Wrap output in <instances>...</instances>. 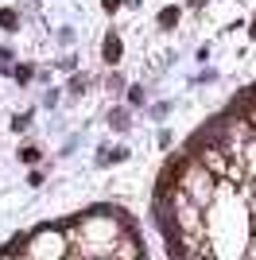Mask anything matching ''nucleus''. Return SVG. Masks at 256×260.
Listing matches in <instances>:
<instances>
[{
    "mask_svg": "<svg viewBox=\"0 0 256 260\" xmlns=\"http://www.w3.org/2000/svg\"><path fill=\"white\" fill-rule=\"evenodd\" d=\"M105 4H117V0H105Z\"/></svg>",
    "mask_w": 256,
    "mask_h": 260,
    "instance_id": "obj_8",
    "label": "nucleus"
},
{
    "mask_svg": "<svg viewBox=\"0 0 256 260\" xmlns=\"http://www.w3.org/2000/svg\"><path fill=\"white\" fill-rule=\"evenodd\" d=\"M16 252L35 260H58V256H70V237H66V229H35L27 241L16 245Z\"/></svg>",
    "mask_w": 256,
    "mask_h": 260,
    "instance_id": "obj_2",
    "label": "nucleus"
},
{
    "mask_svg": "<svg viewBox=\"0 0 256 260\" xmlns=\"http://www.w3.org/2000/svg\"><path fill=\"white\" fill-rule=\"evenodd\" d=\"M194 159L202 163V167L213 175V179H225V171H229V155L221 152V144H217V140L198 144V148H194Z\"/></svg>",
    "mask_w": 256,
    "mask_h": 260,
    "instance_id": "obj_4",
    "label": "nucleus"
},
{
    "mask_svg": "<svg viewBox=\"0 0 256 260\" xmlns=\"http://www.w3.org/2000/svg\"><path fill=\"white\" fill-rule=\"evenodd\" d=\"M245 256L256 260V233H248V245H245Z\"/></svg>",
    "mask_w": 256,
    "mask_h": 260,
    "instance_id": "obj_6",
    "label": "nucleus"
},
{
    "mask_svg": "<svg viewBox=\"0 0 256 260\" xmlns=\"http://www.w3.org/2000/svg\"><path fill=\"white\" fill-rule=\"evenodd\" d=\"M105 58H109V62H117V58H120V39H117V35H109V39H105Z\"/></svg>",
    "mask_w": 256,
    "mask_h": 260,
    "instance_id": "obj_5",
    "label": "nucleus"
},
{
    "mask_svg": "<svg viewBox=\"0 0 256 260\" xmlns=\"http://www.w3.org/2000/svg\"><path fill=\"white\" fill-rule=\"evenodd\" d=\"M124 233V221L117 214H85L74 229H66L70 237V252H82V256H113V241Z\"/></svg>",
    "mask_w": 256,
    "mask_h": 260,
    "instance_id": "obj_1",
    "label": "nucleus"
},
{
    "mask_svg": "<svg viewBox=\"0 0 256 260\" xmlns=\"http://www.w3.org/2000/svg\"><path fill=\"white\" fill-rule=\"evenodd\" d=\"M175 186H182L186 194H190V202H198V206H210L213 202V186H217V179H213L210 171H206L198 159H186L179 167V179H175Z\"/></svg>",
    "mask_w": 256,
    "mask_h": 260,
    "instance_id": "obj_3",
    "label": "nucleus"
},
{
    "mask_svg": "<svg viewBox=\"0 0 256 260\" xmlns=\"http://www.w3.org/2000/svg\"><path fill=\"white\" fill-rule=\"evenodd\" d=\"M248 233H256V210H248Z\"/></svg>",
    "mask_w": 256,
    "mask_h": 260,
    "instance_id": "obj_7",
    "label": "nucleus"
}]
</instances>
